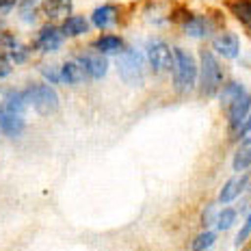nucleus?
I'll return each instance as SVG.
<instances>
[{
	"mask_svg": "<svg viewBox=\"0 0 251 251\" xmlns=\"http://www.w3.org/2000/svg\"><path fill=\"white\" fill-rule=\"evenodd\" d=\"M201 70H200V93L203 98H214L223 87V67L212 50H201Z\"/></svg>",
	"mask_w": 251,
	"mask_h": 251,
	"instance_id": "f257e3e1",
	"label": "nucleus"
},
{
	"mask_svg": "<svg viewBox=\"0 0 251 251\" xmlns=\"http://www.w3.org/2000/svg\"><path fill=\"white\" fill-rule=\"evenodd\" d=\"M117 74L130 87H141L145 80V61L141 50L126 48L117 56Z\"/></svg>",
	"mask_w": 251,
	"mask_h": 251,
	"instance_id": "f03ea898",
	"label": "nucleus"
},
{
	"mask_svg": "<svg viewBox=\"0 0 251 251\" xmlns=\"http://www.w3.org/2000/svg\"><path fill=\"white\" fill-rule=\"evenodd\" d=\"M22 91L28 106H33L39 115H52L59 111V93L48 82H33Z\"/></svg>",
	"mask_w": 251,
	"mask_h": 251,
	"instance_id": "7ed1b4c3",
	"label": "nucleus"
},
{
	"mask_svg": "<svg viewBox=\"0 0 251 251\" xmlns=\"http://www.w3.org/2000/svg\"><path fill=\"white\" fill-rule=\"evenodd\" d=\"M197 82V63L191 52L174 48V85L180 93H188Z\"/></svg>",
	"mask_w": 251,
	"mask_h": 251,
	"instance_id": "20e7f679",
	"label": "nucleus"
},
{
	"mask_svg": "<svg viewBox=\"0 0 251 251\" xmlns=\"http://www.w3.org/2000/svg\"><path fill=\"white\" fill-rule=\"evenodd\" d=\"M63 44H65V37H63L61 28L54 22H46L37 30L30 48H33V52H39V54H54L63 48Z\"/></svg>",
	"mask_w": 251,
	"mask_h": 251,
	"instance_id": "39448f33",
	"label": "nucleus"
},
{
	"mask_svg": "<svg viewBox=\"0 0 251 251\" xmlns=\"http://www.w3.org/2000/svg\"><path fill=\"white\" fill-rule=\"evenodd\" d=\"M148 63L151 72L160 74V72L174 70V50L165 44V41H150L148 44Z\"/></svg>",
	"mask_w": 251,
	"mask_h": 251,
	"instance_id": "423d86ee",
	"label": "nucleus"
},
{
	"mask_svg": "<svg viewBox=\"0 0 251 251\" xmlns=\"http://www.w3.org/2000/svg\"><path fill=\"white\" fill-rule=\"evenodd\" d=\"M76 61L82 65L87 78H91V80H100V78H104L106 72H108V59L104 54H100V52H96V50L80 52V54L76 56Z\"/></svg>",
	"mask_w": 251,
	"mask_h": 251,
	"instance_id": "0eeeda50",
	"label": "nucleus"
},
{
	"mask_svg": "<svg viewBox=\"0 0 251 251\" xmlns=\"http://www.w3.org/2000/svg\"><path fill=\"white\" fill-rule=\"evenodd\" d=\"M24 130H26L24 115L7 111L2 106V102H0V132L7 139H20L24 134Z\"/></svg>",
	"mask_w": 251,
	"mask_h": 251,
	"instance_id": "6e6552de",
	"label": "nucleus"
},
{
	"mask_svg": "<svg viewBox=\"0 0 251 251\" xmlns=\"http://www.w3.org/2000/svg\"><path fill=\"white\" fill-rule=\"evenodd\" d=\"M39 11L48 22H56V20L72 15V11H74V0H41Z\"/></svg>",
	"mask_w": 251,
	"mask_h": 251,
	"instance_id": "1a4fd4ad",
	"label": "nucleus"
},
{
	"mask_svg": "<svg viewBox=\"0 0 251 251\" xmlns=\"http://www.w3.org/2000/svg\"><path fill=\"white\" fill-rule=\"evenodd\" d=\"M61 33L65 39H76V37H82V35L89 33V28H91V22L85 18V15H67V18L61 20L59 24Z\"/></svg>",
	"mask_w": 251,
	"mask_h": 251,
	"instance_id": "9d476101",
	"label": "nucleus"
},
{
	"mask_svg": "<svg viewBox=\"0 0 251 251\" xmlns=\"http://www.w3.org/2000/svg\"><path fill=\"white\" fill-rule=\"evenodd\" d=\"M117 20H119V9L115 4H100V7H96L91 11L89 22H91V26H96L98 30H106L117 24Z\"/></svg>",
	"mask_w": 251,
	"mask_h": 251,
	"instance_id": "9b49d317",
	"label": "nucleus"
},
{
	"mask_svg": "<svg viewBox=\"0 0 251 251\" xmlns=\"http://www.w3.org/2000/svg\"><path fill=\"white\" fill-rule=\"evenodd\" d=\"M182 30H184V35L193 39H203L212 33V22L206 15H188L182 22Z\"/></svg>",
	"mask_w": 251,
	"mask_h": 251,
	"instance_id": "f8f14e48",
	"label": "nucleus"
},
{
	"mask_svg": "<svg viewBox=\"0 0 251 251\" xmlns=\"http://www.w3.org/2000/svg\"><path fill=\"white\" fill-rule=\"evenodd\" d=\"M91 48L104 56H119L126 50V41L119 37V35L108 33V35H100V37L91 44Z\"/></svg>",
	"mask_w": 251,
	"mask_h": 251,
	"instance_id": "ddd939ff",
	"label": "nucleus"
},
{
	"mask_svg": "<svg viewBox=\"0 0 251 251\" xmlns=\"http://www.w3.org/2000/svg\"><path fill=\"white\" fill-rule=\"evenodd\" d=\"M249 111H251V93H245L243 98H238L232 106L227 108V122H229V128L232 130H238L243 122L249 117Z\"/></svg>",
	"mask_w": 251,
	"mask_h": 251,
	"instance_id": "4468645a",
	"label": "nucleus"
},
{
	"mask_svg": "<svg viewBox=\"0 0 251 251\" xmlns=\"http://www.w3.org/2000/svg\"><path fill=\"white\" fill-rule=\"evenodd\" d=\"M212 48L223 56V59H236L240 54V39L236 33H221L219 37H214Z\"/></svg>",
	"mask_w": 251,
	"mask_h": 251,
	"instance_id": "2eb2a0df",
	"label": "nucleus"
},
{
	"mask_svg": "<svg viewBox=\"0 0 251 251\" xmlns=\"http://www.w3.org/2000/svg\"><path fill=\"white\" fill-rule=\"evenodd\" d=\"M2 106L7 108V111H11V113H18V115H24L26 113V108H28V102H26V98H24V91L22 89H18V87H7L2 91Z\"/></svg>",
	"mask_w": 251,
	"mask_h": 251,
	"instance_id": "dca6fc26",
	"label": "nucleus"
},
{
	"mask_svg": "<svg viewBox=\"0 0 251 251\" xmlns=\"http://www.w3.org/2000/svg\"><path fill=\"white\" fill-rule=\"evenodd\" d=\"M85 80H87V74H85V70H82V65L78 61L61 63V82L63 85L76 87V85H82Z\"/></svg>",
	"mask_w": 251,
	"mask_h": 251,
	"instance_id": "f3484780",
	"label": "nucleus"
},
{
	"mask_svg": "<svg viewBox=\"0 0 251 251\" xmlns=\"http://www.w3.org/2000/svg\"><path fill=\"white\" fill-rule=\"evenodd\" d=\"M247 182H249L247 176H236V177H232V180H227L226 186H223L221 193H219V201H221V203L234 201V200H236V197L240 195V193L245 191Z\"/></svg>",
	"mask_w": 251,
	"mask_h": 251,
	"instance_id": "a211bd4d",
	"label": "nucleus"
},
{
	"mask_svg": "<svg viewBox=\"0 0 251 251\" xmlns=\"http://www.w3.org/2000/svg\"><path fill=\"white\" fill-rule=\"evenodd\" d=\"M245 87H243V82H238V80H232V82H226L221 89H219V102H221V106L227 108L232 106L234 102L238 100V98H243L245 96Z\"/></svg>",
	"mask_w": 251,
	"mask_h": 251,
	"instance_id": "6ab92c4d",
	"label": "nucleus"
},
{
	"mask_svg": "<svg viewBox=\"0 0 251 251\" xmlns=\"http://www.w3.org/2000/svg\"><path fill=\"white\" fill-rule=\"evenodd\" d=\"M30 54H33V48H30V46H26V44H22V41L18 39V44H15L4 56L11 61V65H24V63L30 59Z\"/></svg>",
	"mask_w": 251,
	"mask_h": 251,
	"instance_id": "aec40b11",
	"label": "nucleus"
},
{
	"mask_svg": "<svg viewBox=\"0 0 251 251\" xmlns=\"http://www.w3.org/2000/svg\"><path fill=\"white\" fill-rule=\"evenodd\" d=\"M232 13L238 22H243L245 26L251 28V0H236V2H232Z\"/></svg>",
	"mask_w": 251,
	"mask_h": 251,
	"instance_id": "412c9836",
	"label": "nucleus"
},
{
	"mask_svg": "<svg viewBox=\"0 0 251 251\" xmlns=\"http://www.w3.org/2000/svg\"><path fill=\"white\" fill-rule=\"evenodd\" d=\"M249 167H251V145H245V148H240L236 154H234L232 169L234 171H247Z\"/></svg>",
	"mask_w": 251,
	"mask_h": 251,
	"instance_id": "4be33fe9",
	"label": "nucleus"
},
{
	"mask_svg": "<svg viewBox=\"0 0 251 251\" xmlns=\"http://www.w3.org/2000/svg\"><path fill=\"white\" fill-rule=\"evenodd\" d=\"M41 76L48 85H63L61 82V65H54V63H48V65H41Z\"/></svg>",
	"mask_w": 251,
	"mask_h": 251,
	"instance_id": "5701e85b",
	"label": "nucleus"
},
{
	"mask_svg": "<svg viewBox=\"0 0 251 251\" xmlns=\"http://www.w3.org/2000/svg\"><path fill=\"white\" fill-rule=\"evenodd\" d=\"M234 221H236V210H234V208H223V210L217 214V229L226 232V229L234 226Z\"/></svg>",
	"mask_w": 251,
	"mask_h": 251,
	"instance_id": "b1692460",
	"label": "nucleus"
},
{
	"mask_svg": "<svg viewBox=\"0 0 251 251\" xmlns=\"http://www.w3.org/2000/svg\"><path fill=\"white\" fill-rule=\"evenodd\" d=\"M214 240H217V234H214V232H203V234H200V236L193 240V251L208 249L210 245H214Z\"/></svg>",
	"mask_w": 251,
	"mask_h": 251,
	"instance_id": "393cba45",
	"label": "nucleus"
},
{
	"mask_svg": "<svg viewBox=\"0 0 251 251\" xmlns=\"http://www.w3.org/2000/svg\"><path fill=\"white\" fill-rule=\"evenodd\" d=\"M39 15H41L39 9H18V18H20V22L26 24V26H30V24L37 22Z\"/></svg>",
	"mask_w": 251,
	"mask_h": 251,
	"instance_id": "a878e982",
	"label": "nucleus"
},
{
	"mask_svg": "<svg viewBox=\"0 0 251 251\" xmlns=\"http://www.w3.org/2000/svg\"><path fill=\"white\" fill-rule=\"evenodd\" d=\"M249 236H251V212L247 214V219H245L243 227L238 229V236H236V240H234V245H236V247H243L245 240H247Z\"/></svg>",
	"mask_w": 251,
	"mask_h": 251,
	"instance_id": "bb28decb",
	"label": "nucleus"
},
{
	"mask_svg": "<svg viewBox=\"0 0 251 251\" xmlns=\"http://www.w3.org/2000/svg\"><path fill=\"white\" fill-rule=\"evenodd\" d=\"M238 141L243 145H251V115H249V119H245L243 126H240V130H238Z\"/></svg>",
	"mask_w": 251,
	"mask_h": 251,
	"instance_id": "cd10ccee",
	"label": "nucleus"
},
{
	"mask_svg": "<svg viewBox=\"0 0 251 251\" xmlns=\"http://www.w3.org/2000/svg\"><path fill=\"white\" fill-rule=\"evenodd\" d=\"M18 9V0H0V20L11 15Z\"/></svg>",
	"mask_w": 251,
	"mask_h": 251,
	"instance_id": "c85d7f7f",
	"label": "nucleus"
},
{
	"mask_svg": "<svg viewBox=\"0 0 251 251\" xmlns=\"http://www.w3.org/2000/svg\"><path fill=\"white\" fill-rule=\"evenodd\" d=\"M13 74V65H11V61L7 59V56L0 52V80H4V78H9Z\"/></svg>",
	"mask_w": 251,
	"mask_h": 251,
	"instance_id": "c756f323",
	"label": "nucleus"
},
{
	"mask_svg": "<svg viewBox=\"0 0 251 251\" xmlns=\"http://www.w3.org/2000/svg\"><path fill=\"white\" fill-rule=\"evenodd\" d=\"M2 30H7V24H4V20H0V35H2Z\"/></svg>",
	"mask_w": 251,
	"mask_h": 251,
	"instance_id": "7c9ffc66",
	"label": "nucleus"
}]
</instances>
